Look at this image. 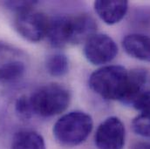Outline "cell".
Masks as SVG:
<instances>
[{
    "label": "cell",
    "instance_id": "cell-10",
    "mask_svg": "<svg viewBox=\"0 0 150 149\" xmlns=\"http://www.w3.org/2000/svg\"><path fill=\"white\" fill-rule=\"evenodd\" d=\"M125 52L132 58L150 62V37L143 34H130L122 41Z\"/></svg>",
    "mask_w": 150,
    "mask_h": 149
},
{
    "label": "cell",
    "instance_id": "cell-6",
    "mask_svg": "<svg viewBox=\"0 0 150 149\" xmlns=\"http://www.w3.org/2000/svg\"><path fill=\"white\" fill-rule=\"evenodd\" d=\"M125 138V126L119 118L112 116L98 126L94 141L99 149H123Z\"/></svg>",
    "mask_w": 150,
    "mask_h": 149
},
{
    "label": "cell",
    "instance_id": "cell-4",
    "mask_svg": "<svg viewBox=\"0 0 150 149\" xmlns=\"http://www.w3.org/2000/svg\"><path fill=\"white\" fill-rule=\"evenodd\" d=\"M50 18L33 8L17 13L14 25L18 32L31 42H38L47 36Z\"/></svg>",
    "mask_w": 150,
    "mask_h": 149
},
{
    "label": "cell",
    "instance_id": "cell-12",
    "mask_svg": "<svg viewBox=\"0 0 150 149\" xmlns=\"http://www.w3.org/2000/svg\"><path fill=\"white\" fill-rule=\"evenodd\" d=\"M45 67L49 74L54 77H61L68 72L69 61L65 54L54 53L48 57Z\"/></svg>",
    "mask_w": 150,
    "mask_h": 149
},
{
    "label": "cell",
    "instance_id": "cell-7",
    "mask_svg": "<svg viewBox=\"0 0 150 149\" xmlns=\"http://www.w3.org/2000/svg\"><path fill=\"white\" fill-rule=\"evenodd\" d=\"M25 66L24 52L0 40V80L18 78L24 73Z\"/></svg>",
    "mask_w": 150,
    "mask_h": 149
},
{
    "label": "cell",
    "instance_id": "cell-14",
    "mask_svg": "<svg viewBox=\"0 0 150 149\" xmlns=\"http://www.w3.org/2000/svg\"><path fill=\"white\" fill-rule=\"evenodd\" d=\"M133 131L142 137H150V119L140 114L132 121Z\"/></svg>",
    "mask_w": 150,
    "mask_h": 149
},
{
    "label": "cell",
    "instance_id": "cell-15",
    "mask_svg": "<svg viewBox=\"0 0 150 149\" xmlns=\"http://www.w3.org/2000/svg\"><path fill=\"white\" fill-rule=\"evenodd\" d=\"M134 107L141 114L150 119V91L142 92L133 104Z\"/></svg>",
    "mask_w": 150,
    "mask_h": 149
},
{
    "label": "cell",
    "instance_id": "cell-2",
    "mask_svg": "<svg viewBox=\"0 0 150 149\" xmlns=\"http://www.w3.org/2000/svg\"><path fill=\"white\" fill-rule=\"evenodd\" d=\"M93 126L92 117L84 112L75 111L63 115L53 126V136L66 147H75L84 142Z\"/></svg>",
    "mask_w": 150,
    "mask_h": 149
},
{
    "label": "cell",
    "instance_id": "cell-3",
    "mask_svg": "<svg viewBox=\"0 0 150 149\" xmlns=\"http://www.w3.org/2000/svg\"><path fill=\"white\" fill-rule=\"evenodd\" d=\"M30 100L34 113L52 117L66 111L70 103V93L66 87L52 83L37 89Z\"/></svg>",
    "mask_w": 150,
    "mask_h": 149
},
{
    "label": "cell",
    "instance_id": "cell-1",
    "mask_svg": "<svg viewBox=\"0 0 150 149\" xmlns=\"http://www.w3.org/2000/svg\"><path fill=\"white\" fill-rule=\"evenodd\" d=\"M89 86L106 100L128 105L129 72L121 66H107L94 71L89 78Z\"/></svg>",
    "mask_w": 150,
    "mask_h": 149
},
{
    "label": "cell",
    "instance_id": "cell-5",
    "mask_svg": "<svg viewBox=\"0 0 150 149\" xmlns=\"http://www.w3.org/2000/svg\"><path fill=\"white\" fill-rule=\"evenodd\" d=\"M86 59L100 66L111 62L118 53V47L112 37L103 33H95L89 37L84 46Z\"/></svg>",
    "mask_w": 150,
    "mask_h": 149
},
{
    "label": "cell",
    "instance_id": "cell-13",
    "mask_svg": "<svg viewBox=\"0 0 150 149\" xmlns=\"http://www.w3.org/2000/svg\"><path fill=\"white\" fill-rule=\"evenodd\" d=\"M15 111L19 118L23 119H29L33 116V109L32 107L30 97L22 95L18 97L15 103Z\"/></svg>",
    "mask_w": 150,
    "mask_h": 149
},
{
    "label": "cell",
    "instance_id": "cell-17",
    "mask_svg": "<svg viewBox=\"0 0 150 149\" xmlns=\"http://www.w3.org/2000/svg\"><path fill=\"white\" fill-rule=\"evenodd\" d=\"M131 149H150V143L138 142V143H135Z\"/></svg>",
    "mask_w": 150,
    "mask_h": 149
},
{
    "label": "cell",
    "instance_id": "cell-9",
    "mask_svg": "<svg viewBox=\"0 0 150 149\" xmlns=\"http://www.w3.org/2000/svg\"><path fill=\"white\" fill-rule=\"evenodd\" d=\"M128 8L127 1H96L94 9L100 19L108 25L119 23L126 15Z\"/></svg>",
    "mask_w": 150,
    "mask_h": 149
},
{
    "label": "cell",
    "instance_id": "cell-11",
    "mask_svg": "<svg viewBox=\"0 0 150 149\" xmlns=\"http://www.w3.org/2000/svg\"><path fill=\"white\" fill-rule=\"evenodd\" d=\"M11 149H45V143L37 132L22 130L14 135Z\"/></svg>",
    "mask_w": 150,
    "mask_h": 149
},
{
    "label": "cell",
    "instance_id": "cell-8",
    "mask_svg": "<svg viewBox=\"0 0 150 149\" xmlns=\"http://www.w3.org/2000/svg\"><path fill=\"white\" fill-rule=\"evenodd\" d=\"M46 37H48L50 44L56 48L74 44V17L59 15L51 18Z\"/></svg>",
    "mask_w": 150,
    "mask_h": 149
},
{
    "label": "cell",
    "instance_id": "cell-16",
    "mask_svg": "<svg viewBox=\"0 0 150 149\" xmlns=\"http://www.w3.org/2000/svg\"><path fill=\"white\" fill-rule=\"evenodd\" d=\"M36 4H37L36 1H8L5 2L4 4L9 9L18 13L25 10L33 9Z\"/></svg>",
    "mask_w": 150,
    "mask_h": 149
}]
</instances>
